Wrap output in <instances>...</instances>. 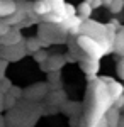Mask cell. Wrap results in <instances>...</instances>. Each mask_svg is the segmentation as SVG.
<instances>
[{"mask_svg":"<svg viewBox=\"0 0 124 127\" xmlns=\"http://www.w3.org/2000/svg\"><path fill=\"white\" fill-rule=\"evenodd\" d=\"M76 42H78V46H80V49L85 53L87 56H90L92 59H99L100 56H104L105 53H109V51H112V46H114V42H99L97 39H94V37H90V36H78V39H76Z\"/></svg>","mask_w":124,"mask_h":127,"instance_id":"obj_1","label":"cell"},{"mask_svg":"<svg viewBox=\"0 0 124 127\" xmlns=\"http://www.w3.org/2000/svg\"><path fill=\"white\" fill-rule=\"evenodd\" d=\"M32 10L36 12V14H39V15H48V14H51L53 12V7H51V3H49V0H38L34 5H32Z\"/></svg>","mask_w":124,"mask_h":127,"instance_id":"obj_2","label":"cell"},{"mask_svg":"<svg viewBox=\"0 0 124 127\" xmlns=\"http://www.w3.org/2000/svg\"><path fill=\"white\" fill-rule=\"evenodd\" d=\"M17 10V5L14 0H2L0 2V17H9Z\"/></svg>","mask_w":124,"mask_h":127,"instance_id":"obj_3","label":"cell"},{"mask_svg":"<svg viewBox=\"0 0 124 127\" xmlns=\"http://www.w3.org/2000/svg\"><path fill=\"white\" fill-rule=\"evenodd\" d=\"M107 119H105V122H107V127H117L119 126V120H121V112H119V108L116 107H111L107 110Z\"/></svg>","mask_w":124,"mask_h":127,"instance_id":"obj_4","label":"cell"},{"mask_svg":"<svg viewBox=\"0 0 124 127\" xmlns=\"http://www.w3.org/2000/svg\"><path fill=\"white\" fill-rule=\"evenodd\" d=\"M107 92H109V95L114 98H117V97H121V95H124V87L121 85V83H117V81H109L107 83Z\"/></svg>","mask_w":124,"mask_h":127,"instance_id":"obj_5","label":"cell"},{"mask_svg":"<svg viewBox=\"0 0 124 127\" xmlns=\"http://www.w3.org/2000/svg\"><path fill=\"white\" fill-rule=\"evenodd\" d=\"M20 41V32L19 31H9L5 36H2V42L5 46H15Z\"/></svg>","mask_w":124,"mask_h":127,"instance_id":"obj_6","label":"cell"},{"mask_svg":"<svg viewBox=\"0 0 124 127\" xmlns=\"http://www.w3.org/2000/svg\"><path fill=\"white\" fill-rule=\"evenodd\" d=\"M82 68L85 69L90 76H94L97 71H99V59H92V58L87 59V61H83V63H82Z\"/></svg>","mask_w":124,"mask_h":127,"instance_id":"obj_7","label":"cell"},{"mask_svg":"<svg viewBox=\"0 0 124 127\" xmlns=\"http://www.w3.org/2000/svg\"><path fill=\"white\" fill-rule=\"evenodd\" d=\"M92 5L90 3H87V2H83V3H80L78 7H76V14L80 15V19L82 20H88V17L92 15Z\"/></svg>","mask_w":124,"mask_h":127,"instance_id":"obj_8","label":"cell"},{"mask_svg":"<svg viewBox=\"0 0 124 127\" xmlns=\"http://www.w3.org/2000/svg\"><path fill=\"white\" fill-rule=\"evenodd\" d=\"M44 44H46V42L41 39V37H32V39L27 41V49H29V51H32V53H38Z\"/></svg>","mask_w":124,"mask_h":127,"instance_id":"obj_9","label":"cell"},{"mask_svg":"<svg viewBox=\"0 0 124 127\" xmlns=\"http://www.w3.org/2000/svg\"><path fill=\"white\" fill-rule=\"evenodd\" d=\"M49 3L53 7V12H56V14L65 17V5H66L65 0H49Z\"/></svg>","mask_w":124,"mask_h":127,"instance_id":"obj_10","label":"cell"},{"mask_svg":"<svg viewBox=\"0 0 124 127\" xmlns=\"http://www.w3.org/2000/svg\"><path fill=\"white\" fill-rule=\"evenodd\" d=\"M109 9L112 14H119L124 9V0H112V3L109 5Z\"/></svg>","mask_w":124,"mask_h":127,"instance_id":"obj_11","label":"cell"},{"mask_svg":"<svg viewBox=\"0 0 124 127\" xmlns=\"http://www.w3.org/2000/svg\"><path fill=\"white\" fill-rule=\"evenodd\" d=\"M76 15V9L73 7V5H70V3H66L65 5V19H70V17H75Z\"/></svg>","mask_w":124,"mask_h":127,"instance_id":"obj_12","label":"cell"},{"mask_svg":"<svg viewBox=\"0 0 124 127\" xmlns=\"http://www.w3.org/2000/svg\"><path fill=\"white\" fill-rule=\"evenodd\" d=\"M117 73H119V76L124 80V58L117 63Z\"/></svg>","mask_w":124,"mask_h":127,"instance_id":"obj_13","label":"cell"},{"mask_svg":"<svg viewBox=\"0 0 124 127\" xmlns=\"http://www.w3.org/2000/svg\"><path fill=\"white\" fill-rule=\"evenodd\" d=\"M36 61H39V63L41 61H48V54L46 53H41V49H39L38 53H36Z\"/></svg>","mask_w":124,"mask_h":127,"instance_id":"obj_14","label":"cell"},{"mask_svg":"<svg viewBox=\"0 0 124 127\" xmlns=\"http://www.w3.org/2000/svg\"><path fill=\"white\" fill-rule=\"evenodd\" d=\"M90 5H92V9H99V7H102V5H104V2H102V0H94Z\"/></svg>","mask_w":124,"mask_h":127,"instance_id":"obj_15","label":"cell"},{"mask_svg":"<svg viewBox=\"0 0 124 127\" xmlns=\"http://www.w3.org/2000/svg\"><path fill=\"white\" fill-rule=\"evenodd\" d=\"M117 127H124V119H121V120H119V126Z\"/></svg>","mask_w":124,"mask_h":127,"instance_id":"obj_16","label":"cell"},{"mask_svg":"<svg viewBox=\"0 0 124 127\" xmlns=\"http://www.w3.org/2000/svg\"><path fill=\"white\" fill-rule=\"evenodd\" d=\"M102 2H104L105 5H111V3H112V0H102Z\"/></svg>","mask_w":124,"mask_h":127,"instance_id":"obj_17","label":"cell"},{"mask_svg":"<svg viewBox=\"0 0 124 127\" xmlns=\"http://www.w3.org/2000/svg\"><path fill=\"white\" fill-rule=\"evenodd\" d=\"M83 2H87V3H92V2H94V0H83Z\"/></svg>","mask_w":124,"mask_h":127,"instance_id":"obj_18","label":"cell"},{"mask_svg":"<svg viewBox=\"0 0 124 127\" xmlns=\"http://www.w3.org/2000/svg\"><path fill=\"white\" fill-rule=\"evenodd\" d=\"M0 2H2V0H0Z\"/></svg>","mask_w":124,"mask_h":127,"instance_id":"obj_19","label":"cell"}]
</instances>
